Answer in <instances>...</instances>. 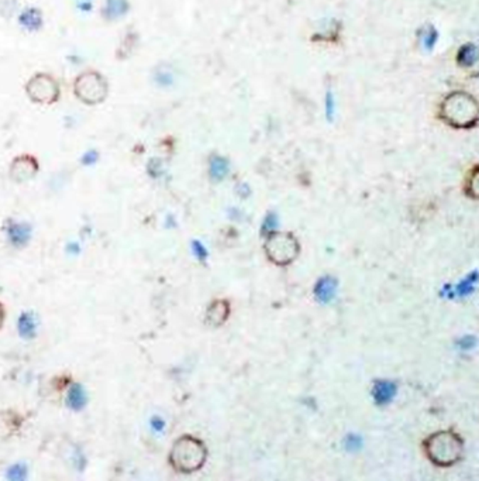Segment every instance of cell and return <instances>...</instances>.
Instances as JSON below:
<instances>
[{"mask_svg":"<svg viewBox=\"0 0 479 481\" xmlns=\"http://www.w3.org/2000/svg\"><path fill=\"white\" fill-rule=\"evenodd\" d=\"M151 428L156 430V432H162L163 429H165V422H163V419L162 418H160V416H156V418H153L151 419Z\"/></svg>","mask_w":479,"mask_h":481,"instance_id":"7402d4cb","label":"cell"},{"mask_svg":"<svg viewBox=\"0 0 479 481\" xmlns=\"http://www.w3.org/2000/svg\"><path fill=\"white\" fill-rule=\"evenodd\" d=\"M3 317H4V314H3V308L0 307V326H1V322H3Z\"/></svg>","mask_w":479,"mask_h":481,"instance_id":"cb8c5ba5","label":"cell"},{"mask_svg":"<svg viewBox=\"0 0 479 481\" xmlns=\"http://www.w3.org/2000/svg\"><path fill=\"white\" fill-rule=\"evenodd\" d=\"M58 86L48 75H37L28 83V93L34 102L51 103L58 96Z\"/></svg>","mask_w":479,"mask_h":481,"instance_id":"5b68a950","label":"cell"},{"mask_svg":"<svg viewBox=\"0 0 479 481\" xmlns=\"http://www.w3.org/2000/svg\"><path fill=\"white\" fill-rule=\"evenodd\" d=\"M278 228V216L275 213H268L262 222V226H261V232L264 235H274L276 233Z\"/></svg>","mask_w":479,"mask_h":481,"instance_id":"e0dca14e","label":"cell"},{"mask_svg":"<svg viewBox=\"0 0 479 481\" xmlns=\"http://www.w3.org/2000/svg\"><path fill=\"white\" fill-rule=\"evenodd\" d=\"M7 240L14 247H24L31 240L33 229L26 222H10L6 231Z\"/></svg>","mask_w":479,"mask_h":481,"instance_id":"52a82bcc","label":"cell"},{"mask_svg":"<svg viewBox=\"0 0 479 481\" xmlns=\"http://www.w3.org/2000/svg\"><path fill=\"white\" fill-rule=\"evenodd\" d=\"M75 93L78 95L82 102L95 105L100 103L107 93V85L106 80L102 78L97 73L89 71L82 74L75 82Z\"/></svg>","mask_w":479,"mask_h":481,"instance_id":"277c9868","label":"cell"},{"mask_svg":"<svg viewBox=\"0 0 479 481\" xmlns=\"http://www.w3.org/2000/svg\"><path fill=\"white\" fill-rule=\"evenodd\" d=\"M38 330V321L33 312H23L17 319V332L23 339L36 337Z\"/></svg>","mask_w":479,"mask_h":481,"instance_id":"30bf717a","label":"cell"},{"mask_svg":"<svg viewBox=\"0 0 479 481\" xmlns=\"http://www.w3.org/2000/svg\"><path fill=\"white\" fill-rule=\"evenodd\" d=\"M397 391L398 388L395 383L381 380V381H377L372 387V398L378 405H387L395 398Z\"/></svg>","mask_w":479,"mask_h":481,"instance_id":"ba28073f","label":"cell"},{"mask_svg":"<svg viewBox=\"0 0 479 481\" xmlns=\"http://www.w3.org/2000/svg\"><path fill=\"white\" fill-rule=\"evenodd\" d=\"M420 38H421L423 47L430 51V50L434 48L436 43L438 41V33H437V30L433 26H427V27L423 28V33H421Z\"/></svg>","mask_w":479,"mask_h":481,"instance_id":"9a60e30c","label":"cell"},{"mask_svg":"<svg viewBox=\"0 0 479 481\" xmlns=\"http://www.w3.org/2000/svg\"><path fill=\"white\" fill-rule=\"evenodd\" d=\"M424 450L434 465L448 467L461 459L463 440L451 430H441L426 439Z\"/></svg>","mask_w":479,"mask_h":481,"instance_id":"7a4b0ae2","label":"cell"},{"mask_svg":"<svg viewBox=\"0 0 479 481\" xmlns=\"http://www.w3.org/2000/svg\"><path fill=\"white\" fill-rule=\"evenodd\" d=\"M192 251H193V255L200 261H205L208 258V250L200 241L196 240L192 243Z\"/></svg>","mask_w":479,"mask_h":481,"instance_id":"ffe728a7","label":"cell"},{"mask_svg":"<svg viewBox=\"0 0 479 481\" xmlns=\"http://www.w3.org/2000/svg\"><path fill=\"white\" fill-rule=\"evenodd\" d=\"M26 476H27V467L23 463H16L7 470V477L11 480H24Z\"/></svg>","mask_w":479,"mask_h":481,"instance_id":"ac0fdd59","label":"cell"},{"mask_svg":"<svg viewBox=\"0 0 479 481\" xmlns=\"http://www.w3.org/2000/svg\"><path fill=\"white\" fill-rule=\"evenodd\" d=\"M344 445H345V449H348L351 452H355V450L361 449L362 439L358 435H348L345 438V440H344Z\"/></svg>","mask_w":479,"mask_h":481,"instance_id":"d6986e66","label":"cell"},{"mask_svg":"<svg viewBox=\"0 0 479 481\" xmlns=\"http://www.w3.org/2000/svg\"><path fill=\"white\" fill-rule=\"evenodd\" d=\"M479 61L478 46L467 43L457 51V64L461 68H473Z\"/></svg>","mask_w":479,"mask_h":481,"instance_id":"8fae6325","label":"cell"},{"mask_svg":"<svg viewBox=\"0 0 479 481\" xmlns=\"http://www.w3.org/2000/svg\"><path fill=\"white\" fill-rule=\"evenodd\" d=\"M205 459L203 448L193 439H181L172 453L173 465L181 470L198 469Z\"/></svg>","mask_w":479,"mask_h":481,"instance_id":"3957f363","label":"cell"},{"mask_svg":"<svg viewBox=\"0 0 479 481\" xmlns=\"http://www.w3.org/2000/svg\"><path fill=\"white\" fill-rule=\"evenodd\" d=\"M438 119L453 129H473L479 123V102L465 90H454L441 100Z\"/></svg>","mask_w":479,"mask_h":481,"instance_id":"6da1fadb","label":"cell"},{"mask_svg":"<svg viewBox=\"0 0 479 481\" xmlns=\"http://www.w3.org/2000/svg\"><path fill=\"white\" fill-rule=\"evenodd\" d=\"M337 281L333 277H321L315 287V297L321 304H328L335 298Z\"/></svg>","mask_w":479,"mask_h":481,"instance_id":"9c48e42d","label":"cell"},{"mask_svg":"<svg viewBox=\"0 0 479 481\" xmlns=\"http://www.w3.org/2000/svg\"><path fill=\"white\" fill-rule=\"evenodd\" d=\"M67 251L72 255H78L80 254V248L78 245V243H70L68 247H67Z\"/></svg>","mask_w":479,"mask_h":481,"instance_id":"603a6c76","label":"cell"},{"mask_svg":"<svg viewBox=\"0 0 479 481\" xmlns=\"http://www.w3.org/2000/svg\"><path fill=\"white\" fill-rule=\"evenodd\" d=\"M296 240L292 236L271 235L268 240V253L276 263H289L296 255Z\"/></svg>","mask_w":479,"mask_h":481,"instance_id":"8992f818","label":"cell"},{"mask_svg":"<svg viewBox=\"0 0 479 481\" xmlns=\"http://www.w3.org/2000/svg\"><path fill=\"white\" fill-rule=\"evenodd\" d=\"M227 171H229V166H227L226 160L217 157V159H215V160H212V162H210V175H212L213 179L222 181L226 176Z\"/></svg>","mask_w":479,"mask_h":481,"instance_id":"2e32d148","label":"cell"},{"mask_svg":"<svg viewBox=\"0 0 479 481\" xmlns=\"http://www.w3.org/2000/svg\"><path fill=\"white\" fill-rule=\"evenodd\" d=\"M465 191H467L468 196H471L474 199H479V165L471 169L470 176L467 179Z\"/></svg>","mask_w":479,"mask_h":481,"instance_id":"5bb4252c","label":"cell"},{"mask_svg":"<svg viewBox=\"0 0 479 481\" xmlns=\"http://www.w3.org/2000/svg\"><path fill=\"white\" fill-rule=\"evenodd\" d=\"M475 344H477V339H475L474 336H464V337L460 340V347L464 349V350H470V349H473Z\"/></svg>","mask_w":479,"mask_h":481,"instance_id":"44dd1931","label":"cell"},{"mask_svg":"<svg viewBox=\"0 0 479 481\" xmlns=\"http://www.w3.org/2000/svg\"><path fill=\"white\" fill-rule=\"evenodd\" d=\"M478 273H473L465 280H463L456 287V290H451L453 291V298L454 297H467V295H470L474 291L475 284L478 282Z\"/></svg>","mask_w":479,"mask_h":481,"instance_id":"4fadbf2b","label":"cell"},{"mask_svg":"<svg viewBox=\"0 0 479 481\" xmlns=\"http://www.w3.org/2000/svg\"><path fill=\"white\" fill-rule=\"evenodd\" d=\"M87 403V394L86 390L80 384H74L70 387L67 394V405L70 409L78 412L82 411Z\"/></svg>","mask_w":479,"mask_h":481,"instance_id":"7c38bea8","label":"cell"}]
</instances>
